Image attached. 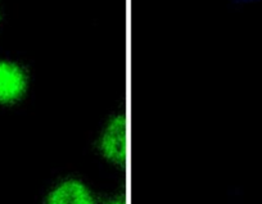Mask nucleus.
<instances>
[{
    "label": "nucleus",
    "mask_w": 262,
    "mask_h": 204,
    "mask_svg": "<svg viewBox=\"0 0 262 204\" xmlns=\"http://www.w3.org/2000/svg\"><path fill=\"white\" fill-rule=\"evenodd\" d=\"M126 118L116 116L107 123L100 135L99 150L108 162L122 166L126 162Z\"/></svg>",
    "instance_id": "nucleus-2"
},
{
    "label": "nucleus",
    "mask_w": 262,
    "mask_h": 204,
    "mask_svg": "<svg viewBox=\"0 0 262 204\" xmlns=\"http://www.w3.org/2000/svg\"><path fill=\"white\" fill-rule=\"evenodd\" d=\"M45 204H97L89 186L77 178H67L55 185Z\"/></svg>",
    "instance_id": "nucleus-3"
},
{
    "label": "nucleus",
    "mask_w": 262,
    "mask_h": 204,
    "mask_svg": "<svg viewBox=\"0 0 262 204\" xmlns=\"http://www.w3.org/2000/svg\"><path fill=\"white\" fill-rule=\"evenodd\" d=\"M29 72L18 60L0 55V107L18 104L29 92Z\"/></svg>",
    "instance_id": "nucleus-1"
},
{
    "label": "nucleus",
    "mask_w": 262,
    "mask_h": 204,
    "mask_svg": "<svg viewBox=\"0 0 262 204\" xmlns=\"http://www.w3.org/2000/svg\"><path fill=\"white\" fill-rule=\"evenodd\" d=\"M104 204H126L125 200H122V199H112V200H108L107 203Z\"/></svg>",
    "instance_id": "nucleus-4"
},
{
    "label": "nucleus",
    "mask_w": 262,
    "mask_h": 204,
    "mask_svg": "<svg viewBox=\"0 0 262 204\" xmlns=\"http://www.w3.org/2000/svg\"><path fill=\"white\" fill-rule=\"evenodd\" d=\"M3 21H4V11H3V7H2V3H0V29H2Z\"/></svg>",
    "instance_id": "nucleus-5"
}]
</instances>
